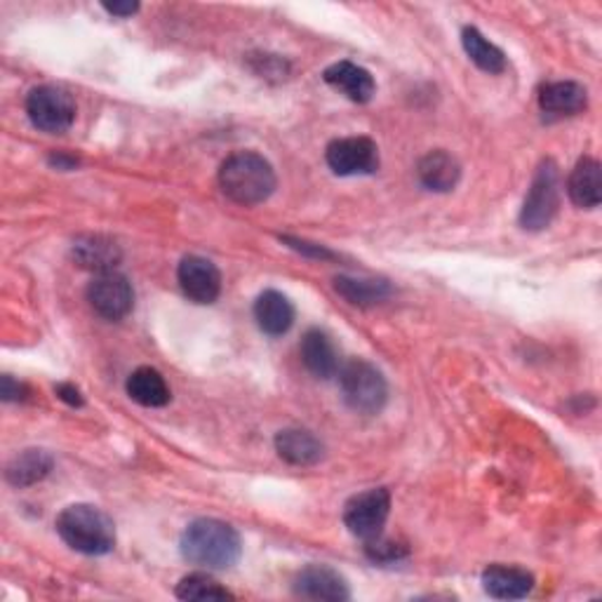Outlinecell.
Returning <instances> with one entry per match:
<instances>
[{"instance_id": "obj_1", "label": "cell", "mask_w": 602, "mask_h": 602, "mask_svg": "<svg viewBox=\"0 0 602 602\" xmlns=\"http://www.w3.org/2000/svg\"><path fill=\"white\" fill-rule=\"evenodd\" d=\"M184 561L205 569H229L240 561L243 544L229 522L217 518H198L186 525L179 541Z\"/></svg>"}, {"instance_id": "obj_2", "label": "cell", "mask_w": 602, "mask_h": 602, "mask_svg": "<svg viewBox=\"0 0 602 602\" xmlns=\"http://www.w3.org/2000/svg\"><path fill=\"white\" fill-rule=\"evenodd\" d=\"M219 186L238 205H260L276 191L274 165L252 150H240L221 162Z\"/></svg>"}, {"instance_id": "obj_3", "label": "cell", "mask_w": 602, "mask_h": 602, "mask_svg": "<svg viewBox=\"0 0 602 602\" xmlns=\"http://www.w3.org/2000/svg\"><path fill=\"white\" fill-rule=\"evenodd\" d=\"M57 534L83 555H107L116 546V525L93 504L67 506L57 518Z\"/></svg>"}, {"instance_id": "obj_4", "label": "cell", "mask_w": 602, "mask_h": 602, "mask_svg": "<svg viewBox=\"0 0 602 602\" xmlns=\"http://www.w3.org/2000/svg\"><path fill=\"white\" fill-rule=\"evenodd\" d=\"M339 388L344 402L360 414H380L388 400V384L384 374L368 360H349L339 370Z\"/></svg>"}, {"instance_id": "obj_5", "label": "cell", "mask_w": 602, "mask_h": 602, "mask_svg": "<svg viewBox=\"0 0 602 602\" xmlns=\"http://www.w3.org/2000/svg\"><path fill=\"white\" fill-rule=\"evenodd\" d=\"M561 207V170L551 158L537 168L532 186L520 209V226L525 231H544Z\"/></svg>"}, {"instance_id": "obj_6", "label": "cell", "mask_w": 602, "mask_h": 602, "mask_svg": "<svg viewBox=\"0 0 602 602\" xmlns=\"http://www.w3.org/2000/svg\"><path fill=\"white\" fill-rule=\"evenodd\" d=\"M26 116L40 132L62 134L73 125L75 101L62 87L40 85L26 97Z\"/></svg>"}, {"instance_id": "obj_7", "label": "cell", "mask_w": 602, "mask_h": 602, "mask_svg": "<svg viewBox=\"0 0 602 602\" xmlns=\"http://www.w3.org/2000/svg\"><path fill=\"white\" fill-rule=\"evenodd\" d=\"M390 514V492L384 487L360 492L344 506V525L363 541H374L384 534V525Z\"/></svg>"}, {"instance_id": "obj_8", "label": "cell", "mask_w": 602, "mask_h": 602, "mask_svg": "<svg viewBox=\"0 0 602 602\" xmlns=\"http://www.w3.org/2000/svg\"><path fill=\"white\" fill-rule=\"evenodd\" d=\"M87 301L104 321H123L134 306L132 282L118 270H104L87 285Z\"/></svg>"}, {"instance_id": "obj_9", "label": "cell", "mask_w": 602, "mask_h": 602, "mask_svg": "<svg viewBox=\"0 0 602 602\" xmlns=\"http://www.w3.org/2000/svg\"><path fill=\"white\" fill-rule=\"evenodd\" d=\"M325 160L339 177L374 174L380 170V148L370 137H341L329 142Z\"/></svg>"}, {"instance_id": "obj_10", "label": "cell", "mask_w": 602, "mask_h": 602, "mask_svg": "<svg viewBox=\"0 0 602 602\" xmlns=\"http://www.w3.org/2000/svg\"><path fill=\"white\" fill-rule=\"evenodd\" d=\"M177 280L182 292L193 304H213L221 292L219 268L198 254H189L177 268Z\"/></svg>"}, {"instance_id": "obj_11", "label": "cell", "mask_w": 602, "mask_h": 602, "mask_svg": "<svg viewBox=\"0 0 602 602\" xmlns=\"http://www.w3.org/2000/svg\"><path fill=\"white\" fill-rule=\"evenodd\" d=\"M294 593L309 600L327 602H341L351 598L349 583L337 569L327 565H309L301 569L294 579Z\"/></svg>"}, {"instance_id": "obj_12", "label": "cell", "mask_w": 602, "mask_h": 602, "mask_svg": "<svg viewBox=\"0 0 602 602\" xmlns=\"http://www.w3.org/2000/svg\"><path fill=\"white\" fill-rule=\"evenodd\" d=\"M299 351L306 370L313 376H318V380H333L344 365L337 351V344L325 333V329H318V327L309 329L304 339H301Z\"/></svg>"}, {"instance_id": "obj_13", "label": "cell", "mask_w": 602, "mask_h": 602, "mask_svg": "<svg viewBox=\"0 0 602 602\" xmlns=\"http://www.w3.org/2000/svg\"><path fill=\"white\" fill-rule=\"evenodd\" d=\"M254 321L268 337H282L294 325L292 301L278 290H266L254 301Z\"/></svg>"}, {"instance_id": "obj_14", "label": "cell", "mask_w": 602, "mask_h": 602, "mask_svg": "<svg viewBox=\"0 0 602 602\" xmlns=\"http://www.w3.org/2000/svg\"><path fill=\"white\" fill-rule=\"evenodd\" d=\"M483 589L496 600H520L534 589V577L522 567L490 565L483 571Z\"/></svg>"}, {"instance_id": "obj_15", "label": "cell", "mask_w": 602, "mask_h": 602, "mask_svg": "<svg viewBox=\"0 0 602 602\" xmlns=\"http://www.w3.org/2000/svg\"><path fill=\"white\" fill-rule=\"evenodd\" d=\"M323 79L329 87L339 89V93L356 104H368L374 97V79L372 73L353 62H337L327 67Z\"/></svg>"}, {"instance_id": "obj_16", "label": "cell", "mask_w": 602, "mask_h": 602, "mask_svg": "<svg viewBox=\"0 0 602 602\" xmlns=\"http://www.w3.org/2000/svg\"><path fill=\"white\" fill-rule=\"evenodd\" d=\"M417 174H419V182L424 189L435 191V193H447L459 184L461 165L455 156L438 148V150H431V154H426L419 160Z\"/></svg>"}, {"instance_id": "obj_17", "label": "cell", "mask_w": 602, "mask_h": 602, "mask_svg": "<svg viewBox=\"0 0 602 602\" xmlns=\"http://www.w3.org/2000/svg\"><path fill=\"white\" fill-rule=\"evenodd\" d=\"M569 201L581 209H595L602 201V172L595 158H581L567 179Z\"/></svg>"}, {"instance_id": "obj_18", "label": "cell", "mask_w": 602, "mask_h": 602, "mask_svg": "<svg viewBox=\"0 0 602 602\" xmlns=\"http://www.w3.org/2000/svg\"><path fill=\"white\" fill-rule=\"evenodd\" d=\"M586 87L575 81L549 83L539 89V107L549 116H577L586 109Z\"/></svg>"}, {"instance_id": "obj_19", "label": "cell", "mask_w": 602, "mask_h": 602, "mask_svg": "<svg viewBox=\"0 0 602 602\" xmlns=\"http://www.w3.org/2000/svg\"><path fill=\"white\" fill-rule=\"evenodd\" d=\"M278 455L292 466H313L325 457V445L304 429H285L276 435Z\"/></svg>"}, {"instance_id": "obj_20", "label": "cell", "mask_w": 602, "mask_h": 602, "mask_svg": "<svg viewBox=\"0 0 602 602\" xmlns=\"http://www.w3.org/2000/svg\"><path fill=\"white\" fill-rule=\"evenodd\" d=\"M120 257V248L113 243L107 236H83L73 243V260L79 266L97 270V274H104V270H116Z\"/></svg>"}, {"instance_id": "obj_21", "label": "cell", "mask_w": 602, "mask_h": 602, "mask_svg": "<svg viewBox=\"0 0 602 602\" xmlns=\"http://www.w3.org/2000/svg\"><path fill=\"white\" fill-rule=\"evenodd\" d=\"M128 396L142 408H165L170 402V386L154 368H140L130 374Z\"/></svg>"}, {"instance_id": "obj_22", "label": "cell", "mask_w": 602, "mask_h": 602, "mask_svg": "<svg viewBox=\"0 0 602 602\" xmlns=\"http://www.w3.org/2000/svg\"><path fill=\"white\" fill-rule=\"evenodd\" d=\"M52 466H55V459L50 452L24 449L22 455H17L8 463L5 478L12 487H32L40 483L43 478L50 475Z\"/></svg>"}, {"instance_id": "obj_23", "label": "cell", "mask_w": 602, "mask_h": 602, "mask_svg": "<svg viewBox=\"0 0 602 602\" xmlns=\"http://www.w3.org/2000/svg\"><path fill=\"white\" fill-rule=\"evenodd\" d=\"M335 290L353 306L382 304V301H386L390 297V292H394L386 280L351 278V276L335 278Z\"/></svg>"}, {"instance_id": "obj_24", "label": "cell", "mask_w": 602, "mask_h": 602, "mask_svg": "<svg viewBox=\"0 0 602 602\" xmlns=\"http://www.w3.org/2000/svg\"><path fill=\"white\" fill-rule=\"evenodd\" d=\"M461 45L471 62L487 73H504L506 71V55L490 43L475 26H466L461 32Z\"/></svg>"}, {"instance_id": "obj_25", "label": "cell", "mask_w": 602, "mask_h": 602, "mask_svg": "<svg viewBox=\"0 0 602 602\" xmlns=\"http://www.w3.org/2000/svg\"><path fill=\"white\" fill-rule=\"evenodd\" d=\"M177 598L182 600H233V593L229 589L219 586L209 575L195 571V575L184 577L177 586Z\"/></svg>"}, {"instance_id": "obj_26", "label": "cell", "mask_w": 602, "mask_h": 602, "mask_svg": "<svg viewBox=\"0 0 602 602\" xmlns=\"http://www.w3.org/2000/svg\"><path fill=\"white\" fill-rule=\"evenodd\" d=\"M368 555L376 563H386V561H398L400 555H405V551L394 544V541H384L382 537L368 541Z\"/></svg>"}, {"instance_id": "obj_27", "label": "cell", "mask_w": 602, "mask_h": 602, "mask_svg": "<svg viewBox=\"0 0 602 602\" xmlns=\"http://www.w3.org/2000/svg\"><path fill=\"white\" fill-rule=\"evenodd\" d=\"M26 394V386L20 384V382H14L10 374L3 376V384H0V396H3V400L12 402V400H22Z\"/></svg>"}, {"instance_id": "obj_28", "label": "cell", "mask_w": 602, "mask_h": 602, "mask_svg": "<svg viewBox=\"0 0 602 602\" xmlns=\"http://www.w3.org/2000/svg\"><path fill=\"white\" fill-rule=\"evenodd\" d=\"M285 243H290V248L304 252V254H313V257H321V260H333V252H327L325 248L321 245H313V243H306V240H294V238H285Z\"/></svg>"}, {"instance_id": "obj_29", "label": "cell", "mask_w": 602, "mask_h": 602, "mask_svg": "<svg viewBox=\"0 0 602 602\" xmlns=\"http://www.w3.org/2000/svg\"><path fill=\"white\" fill-rule=\"evenodd\" d=\"M55 390L59 398L71 405V408H83V394L73 384H59Z\"/></svg>"}, {"instance_id": "obj_30", "label": "cell", "mask_w": 602, "mask_h": 602, "mask_svg": "<svg viewBox=\"0 0 602 602\" xmlns=\"http://www.w3.org/2000/svg\"><path fill=\"white\" fill-rule=\"evenodd\" d=\"M104 10L113 14V17H132V14L140 10V5L137 3H104Z\"/></svg>"}, {"instance_id": "obj_31", "label": "cell", "mask_w": 602, "mask_h": 602, "mask_svg": "<svg viewBox=\"0 0 602 602\" xmlns=\"http://www.w3.org/2000/svg\"><path fill=\"white\" fill-rule=\"evenodd\" d=\"M50 162L52 165H57V168H75V162H79V160H75V158H64V156H52L50 158Z\"/></svg>"}]
</instances>
